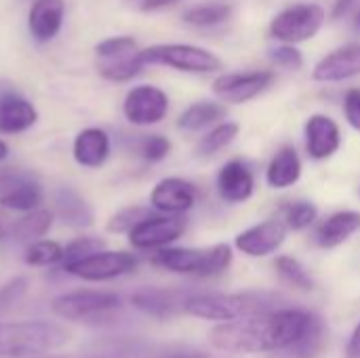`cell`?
Here are the masks:
<instances>
[{"label": "cell", "mask_w": 360, "mask_h": 358, "mask_svg": "<svg viewBox=\"0 0 360 358\" xmlns=\"http://www.w3.org/2000/svg\"><path fill=\"white\" fill-rule=\"evenodd\" d=\"M281 308L274 295L268 293H198L184 300V312L188 317L209 323H230L247 317L266 314Z\"/></svg>", "instance_id": "6da1fadb"}, {"label": "cell", "mask_w": 360, "mask_h": 358, "mask_svg": "<svg viewBox=\"0 0 360 358\" xmlns=\"http://www.w3.org/2000/svg\"><path fill=\"white\" fill-rule=\"evenodd\" d=\"M70 331L51 321H0V358H34L70 342Z\"/></svg>", "instance_id": "7a4b0ae2"}, {"label": "cell", "mask_w": 360, "mask_h": 358, "mask_svg": "<svg viewBox=\"0 0 360 358\" xmlns=\"http://www.w3.org/2000/svg\"><path fill=\"white\" fill-rule=\"evenodd\" d=\"M234 260V251L226 243H217L211 247H162L154 251L152 264L186 276H217L230 268Z\"/></svg>", "instance_id": "3957f363"}, {"label": "cell", "mask_w": 360, "mask_h": 358, "mask_svg": "<svg viewBox=\"0 0 360 358\" xmlns=\"http://www.w3.org/2000/svg\"><path fill=\"white\" fill-rule=\"evenodd\" d=\"M141 59L146 65H167L186 74H213L224 65L213 51L188 42L152 44L141 49Z\"/></svg>", "instance_id": "277c9868"}, {"label": "cell", "mask_w": 360, "mask_h": 358, "mask_svg": "<svg viewBox=\"0 0 360 358\" xmlns=\"http://www.w3.org/2000/svg\"><path fill=\"white\" fill-rule=\"evenodd\" d=\"M122 298L114 291L78 289L57 295L51 302L53 314L70 323H97L103 317H112L120 310Z\"/></svg>", "instance_id": "5b68a950"}, {"label": "cell", "mask_w": 360, "mask_h": 358, "mask_svg": "<svg viewBox=\"0 0 360 358\" xmlns=\"http://www.w3.org/2000/svg\"><path fill=\"white\" fill-rule=\"evenodd\" d=\"M327 11L316 2H297L278 11L270 21V36L278 42L302 44L312 40L325 25Z\"/></svg>", "instance_id": "8992f818"}, {"label": "cell", "mask_w": 360, "mask_h": 358, "mask_svg": "<svg viewBox=\"0 0 360 358\" xmlns=\"http://www.w3.org/2000/svg\"><path fill=\"white\" fill-rule=\"evenodd\" d=\"M139 260L137 255L129 253V251H97L91 253L82 260L63 264L61 270L70 276L89 281V283H105V281H114L120 276L131 274L133 270H137Z\"/></svg>", "instance_id": "52a82bcc"}, {"label": "cell", "mask_w": 360, "mask_h": 358, "mask_svg": "<svg viewBox=\"0 0 360 358\" xmlns=\"http://www.w3.org/2000/svg\"><path fill=\"white\" fill-rule=\"evenodd\" d=\"M276 80L272 70H251V72H226L219 74L211 89L215 97L224 103H249L262 93H266Z\"/></svg>", "instance_id": "ba28073f"}, {"label": "cell", "mask_w": 360, "mask_h": 358, "mask_svg": "<svg viewBox=\"0 0 360 358\" xmlns=\"http://www.w3.org/2000/svg\"><path fill=\"white\" fill-rule=\"evenodd\" d=\"M188 228V222L181 215L152 213L141 219L127 236L133 249L137 251H158L177 243Z\"/></svg>", "instance_id": "9c48e42d"}, {"label": "cell", "mask_w": 360, "mask_h": 358, "mask_svg": "<svg viewBox=\"0 0 360 358\" xmlns=\"http://www.w3.org/2000/svg\"><path fill=\"white\" fill-rule=\"evenodd\" d=\"M122 114L135 127L158 124L169 114V95L156 84H137L124 95Z\"/></svg>", "instance_id": "30bf717a"}, {"label": "cell", "mask_w": 360, "mask_h": 358, "mask_svg": "<svg viewBox=\"0 0 360 358\" xmlns=\"http://www.w3.org/2000/svg\"><path fill=\"white\" fill-rule=\"evenodd\" d=\"M289 228L285 226V222L281 217L276 219H264L243 232L236 234L234 238V247L236 251H240L247 257H270L274 255L287 241Z\"/></svg>", "instance_id": "8fae6325"}, {"label": "cell", "mask_w": 360, "mask_h": 358, "mask_svg": "<svg viewBox=\"0 0 360 358\" xmlns=\"http://www.w3.org/2000/svg\"><path fill=\"white\" fill-rule=\"evenodd\" d=\"M198 190L184 177H165L150 192V207L167 215H184L196 207Z\"/></svg>", "instance_id": "7c38bea8"}, {"label": "cell", "mask_w": 360, "mask_h": 358, "mask_svg": "<svg viewBox=\"0 0 360 358\" xmlns=\"http://www.w3.org/2000/svg\"><path fill=\"white\" fill-rule=\"evenodd\" d=\"M356 76H360V42L333 49L312 68V78L316 82H344Z\"/></svg>", "instance_id": "4fadbf2b"}, {"label": "cell", "mask_w": 360, "mask_h": 358, "mask_svg": "<svg viewBox=\"0 0 360 358\" xmlns=\"http://www.w3.org/2000/svg\"><path fill=\"white\" fill-rule=\"evenodd\" d=\"M306 152L314 160H329L342 148V129L327 114H312L304 127Z\"/></svg>", "instance_id": "5bb4252c"}, {"label": "cell", "mask_w": 360, "mask_h": 358, "mask_svg": "<svg viewBox=\"0 0 360 358\" xmlns=\"http://www.w3.org/2000/svg\"><path fill=\"white\" fill-rule=\"evenodd\" d=\"M215 186H217V194L221 200H226L230 205H240L253 196L255 175L247 162L234 158V160H228L226 165H221Z\"/></svg>", "instance_id": "9a60e30c"}, {"label": "cell", "mask_w": 360, "mask_h": 358, "mask_svg": "<svg viewBox=\"0 0 360 358\" xmlns=\"http://www.w3.org/2000/svg\"><path fill=\"white\" fill-rule=\"evenodd\" d=\"M38 120V110L30 99L15 91L0 95V135H17L32 129Z\"/></svg>", "instance_id": "2e32d148"}, {"label": "cell", "mask_w": 360, "mask_h": 358, "mask_svg": "<svg viewBox=\"0 0 360 358\" xmlns=\"http://www.w3.org/2000/svg\"><path fill=\"white\" fill-rule=\"evenodd\" d=\"M110 152H112V139L99 127L82 129L72 143V156L84 169L103 167L105 160L110 158Z\"/></svg>", "instance_id": "e0dca14e"}, {"label": "cell", "mask_w": 360, "mask_h": 358, "mask_svg": "<svg viewBox=\"0 0 360 358\" xmlns=\"http://www.w3.org/2000/svg\"><path fill=\"white\" fill-rule=\"evenodd\" d=\"M53 215L72 228H89L95 222L93 209L86 198L72 186H61L53 194Z\"/></svg>", "instance_id": "ac0fdd59"}, {"label": "cell", "mask_w": 360, "mask_h": 358, "mask_svg": "<svg viewBox=\"0 0 360 358\" xmlns=\"http://www.w3.org/2000/svg\"><path fill=\"white\" fill-rule=\"evenodd\" d=\"M65 15V2L63 0H34L27 13V30L38 42L53 40L61 25Z\"/></svg>", "instance_id": "d6986e66"}, {"label": "cell", "mask_w": 360, "mask_h": 358, "mask_svg": "<svg viewBox=\"0 0 360 358\" xmlns=\"http://www.w3.org/2000/svg\"><path fill=\"white\" fill-rule=\"evenodd\" d=\"M360 232V211H338L319 224L314 232V243L321 249H338Z\"/></svg>", "instance_id": "ffe728a7"}, {"label": "cell", "mask_w": 360, "mask_h": 358, "mask_svg": "<svg viewBox=\"0 0 360 358\" xmlns=\"http://www.w3.org/2000/svg\"><path fill=\"white\" fill-rule=\"evenodd\" d=\"M184 300H179L175 291L158 287H141L131 293V306L152 319H169L177 310L184 312Z\"/></svg>", "instance_id": "44dd1931"}, {"label": "cell", "mask_w": 360, "mask_h": 358, "mask_svg": "<svg viewBox=\"0 0 360 358\" xmlns=\"http://www.w3.org/2000/svg\"><path fill=\"white\" fill-rule=\"evenodd\" d=\"M302 173L304 165L297 150L293 146H283L281 150H276L266 167V184L272 190H287L302 179Z\"/></svg>", "instance_id": "7402d4cb"}, {"label": "cell", "mask_w": 360, "mask_h": 358, "mask_svg": "<svg viewBox=\"0 0 360 358\" xmlns=\"http://www.w3.org/2000/svg\"><path fill=\"white\" fill-rule=\"evenodd\" d=\"M224 116H226L224 101H196L179 114L177 129L186 133H196L224 120Z\"/></svg>", "instance_id": "603a6c76"}, {"label": "cell", "mask_w": 360, "mask_h": 358, "mask_svg": "<svg viewBox=\"0 0 360 358\" xmlns=\"http://www.w3.org/2000/svg\"><path fill=\"white\" fill-rule=\"evenodd\" d=\"M53 211L51 209H34V211H27L23 213L19 219H15L8 228V236L17 243H34L38 238H42L51 226H53Z\"/></svg>", "instance_id": "cb8c5ba5"}, {"label": "cell", "mask_w": 360, "mask_h": 358, "mask_svg": "<svg viewBox=\"0 0 360 358\" xmlns=\"http://www.w3.org/2000/svg\"><path fill=\"white\" fill-rule=\"evenodd\" d=\"M143 68H146V63L141 59V49L120 53L114 57L97 59V72L105 80H112V82H127V80L135 78Z\"/></svg>", "instance_id": "d4e9b609"}, {"label": "cell", "mask_w": 360, "mask_h": 358, "mask_svg": "<svg viewBox=\"0 0 360 358\" xmlns=\"http://www.w3.org/2000/svg\"><path fill=\"white\" fill-rule=\"evenodd\" d=\"M42 198H44V194H42L40 184L32 175H27L15 188H11L4 196H0V207L19 211V213H27V211L38 209L42 205Z\"/></svg>", "instance_id": "484cf974"}, {"label": "cell", "mask_w": 360, "mask_h": 358, "mask_svg": "<svg viewBox=\"0 0 360 358\" xmlns=\"http://www.w3.org/2000/svg\"><path fill=\"white\" fill-rule=\"evenodd\" d=\"M234 13V6L230 2H205V4H196L190 6L181 19L188 25L194 27H213V25H221L226 23Z\"/></svg>", "instance_id": "4316f807"}, {"label": "cell", "mask_w": 360, "mask_h": 358, "mask_svg": "<svg viewBox=\"0 0 360 358\" xmlns=\"http://www.w3.org/2000/svg\"><path fill=\"white\" fill-rule=\"evenodd\" d=\"M240 133V127L238 122H232V120H219L215 122L198 141L196 146V152L198 156H215L217 152L226 150Z\"/></svg>", "instance_id": "83f0119b"}, {"label": "cell", "mask_w": 360, "mask_h": 358, "mask_svg": "<svg viewBox=\"0 0 360 358\" xmlns=\"http://www.w3.org/2000/svg\"><path fill=\"white\" fill-rule=\"evenodd\" d=\"M274 270H276L278 279H281L285 285H289V287H293V289H297V291L308 293V291L314 289V279H312V274L306 270V266H304L300 260H295V257H291V255H278V257L274 260Z\"/></svg>", "instance_id": "f1b7e54d"}, {"label": "cell", "mask_w": 360, "mask_h": 358, "mask_svg": "<svg viewBox=\"0 0 360 358\" xmlns=\"http://www.w3.org/2000/svg\"><path fill=\"white\" fill-rule=\"evenodd\" d=\"M63 260V247L57 241L49 238H38L34 243H27L23 251V262L32 268H46L61 264Z\"/></svg>", "instance_id": "f546056e"}, {"label": "cell", "mask_w": 360, "mask_h": 358, "mask_svg": "<svg viewBox=\"0 0 360 358\" xmlns=\"http://www.w3.org/2000/svg\"><path fill=\"white\" fill-rule=\"evenodd\" d=\"M316 217H319V207L312 200H295L283 207L281 211V219L285 222L289 232H302L310 228L316 222Z\"/></svg>", "instance_id": "4dcf8cb0"}, {"label": "cell", "mask_w": 360, "mask_h": 358, "mask_svg": "<svg viewBox=\"0 0 360 358\" xmlns=\"http://www.w3.org/2000/svg\"><path fill=\"white\" fill-rule=\"evenodd\" d=\"M148 215H152L150 207H141V205H131L120 209L118 213H114L105 226V230L110 234H129L141 219H146Z\"/></svg>", "instance_id": "1f68e13d"}, {"label": "cell", "mask_w": 360, "mask_h": 358, "mask_svg": "<svg viewBox=\"0 0 360 358\" xmlns=\"http://www.w3.org/2000/svg\"><path fill=\"white\" fill-rule=\"evenodd\" d=\"M30 281L25 276H15L0 287V317L15 310L27 295Z\"/></svg>", "instance_id": "d6a6232c"}, {"label": "cell", "mask_w": 360, "mask_h": 358, "mask_svg": "<svg viewBox=\"0 0 360 358\" xmlns=\"http://www.w3.org/2000/svg\"><path fill=\"white\" fill-rule=\"evenodd\" d=\"M137 152L139 156L146 160V162H160L169 156L171 152V141L169 137L165 135H143L139 139V146H137Z\"/></svg>", "instance_id": "836d02e7"}, {"label": "cell", "mask_w": 360, "mask_h": 358, "mask_svg": "<svg viewBox=\"0 0 360 358\" xmlns=\"http://www.w3.org/2000/svg\"><path fill=\"white\" fill-rule=\"evenodd\" d=\"M103 241L101 238H95V236H80V238H74L72 243H68L63 247V260H61V266L63 264H70V262H76V260H82L91 253H97L103 249Z\"/></svg>", "instance_id": "e575fe53"}, {"label": "cell", "mask_w": 360, "mask_h": 358, "mask_svg": "<svg viewBox=\"0 0 360 358\" xmlns=\"http://www.w3.org/2000/svg\"><path fill=\"white\" fill-rule=\"evenodd\" d=\"M270 61L276 65V68H283V70H302L304 68V55L302 51L297 49V44H287V42H281L276 49L270 51Z\"/></svg>", "instance_id": "d590c367"}, {"label": "cell", "mask_w": 360, "mask_h": 358, "mask_svg": "<svg viewBox=\"0 0 360 358\" xmlns=\"http://www.w3.org/2000/svg\"><path fill=\"white\" fill-rule=\"evenodd\" d=\"M137 49H139V44L133 36H112V38L101 40L95 46V55H97V59H103V57H114V55L137 51Z\"/></svg>", "instance_id": "8d00e7d4"}, {"label": "cell", "mask_w": 360, "mask_h": 358, "mask_svg": "<svg viewBox=\"0 0 360 358\" xmlns=\"http://www.w3.org/2000/svg\"><path fill=\"white\" fill-rule=\"evenodd\" d=\"M344 118L346 122L354 129L360 131V87H352L346 91L344 95Z\"/></svg>", "instance_id": "74e56055"}, {"label": "cell", "mask_w": 360, "mask_h": 358, "mask_svg": "<svg viewBox=\"0 0 360 358\" xmlns=\"http://www.w3.org/2000/svg\"><path fill=\"white\" fill-rule=\"evenodd\" d=\"M30 173H21V171H13V169H4L0 171V196H4L11 188H15L21 179H25Z\"/></svg>", "instance_id": "f35d334b"}, {"label": "cell", "mask_w": 360, "mask_h": 358, "mask_svg": "<svg viewBox=\"0 0 360 358\" xmlns=\"http://www.w3.org/2000/svg\"><path fill=\"white\" fill-rule=\"evenodd\" d=\"M179 0H139V8L143 13H154V11H162L169 8L173 4H177Z\"/></svg>", "instance_id": "ab89813d"}, {"label": "cell", "mask_w": 360, "mask_h": 358, "mask_svg": "<svg viewBox=\"0 0 360 358\" xmlns=\"http://www.w3.org/2000/svg\"><path fill=\"white\" fill-rule=\"evenodd\" d=\"M346 358H360V323L354 327L348 346H346Z\"/></svg>", "instance_id": "60d3db41"}, {"label": "cell", "mask_w": 360, "mask_h": 358, "mask_svg": "<svg viewBox=\"0 0 360 358\" xmlns=\"http://www.w3.org/2000/svg\"><path fill=\"white\" fill-rule=\"evenodd\" d=\"M354 2L356 0H335V4H333V11H331V17L333 19H340V17H344L352 6H354Z\"/></svg>", "instance_id": "b9f144b4"}, {"label": "cell", "mask_w": 360, "mask_h": 358, "mask_svg": "<svg viewBox=\"0 0 360 358\" xmlns=\"http://www.w3.org/2000/svg\"><path fill=\"white\" fill-rule=\"evenodd\" d=\"M165 358H209L205 352H198V350H179V352H173Z\"/></svg>", "instance_id": "7bdbcfd3"}, {"label": "cell", "mask_w": 360, "mask_h": 358, "mask_svg": "<svg viewBox=\"0 0 360 358\" xmlns=\"http://www.w3.org/2000/svg\"><path fill=\"white\" fill-rule=\"evenodd\" d=\"M8 228H11V224H8V219L4 217V213L0 211V241H4V238L8 236Z\"/></svg>", "instance_id": "ee69618b"}, {"label": "cell", "mask_w": 360, "mask_h": 358, "mask_svg": "<svg viewBox=\"0 0 360 358\" xmlns=\"http://www.w3.org/2000/svg\"><path fill=\"white\" fill-rule=\"evenodd\" d=\"M6 156H8V146H6L4 139H0V162L6 160Z\"/></svg>", "instance_id": "f6af8a7d"}, {"label": "cell", "mask_w": 360, "mask_h": 358, "mask_svg": "<svg viewBox=\"0 0 360 358\" xmlns=\"http://www.w3.org/2000/svg\"><path fill=\"white\" fill-rule=\"evenodd\" d=\"M34 358H65V357H59V354H53V352H49V354H40V357H34Z\"/></svg>", "instance_id": "bcb514c9"}, {"label": "cell", "mask_w": 360, "mask_h": 358, "mask_svg": "<svg viewBox=\"0 0 360 358\" xmlns=\"http://www.w3.org/2000/svg\"><path fill=\"white\" fill-rule=\"evenodd\" d=\"M356 27L360 30V11H359V15H356Z\"/></svg>", "instance_id": "7dc6e473"}]
</instances>
